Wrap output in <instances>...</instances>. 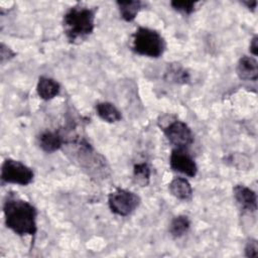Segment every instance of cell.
Instances as JSON below:
<instances>
[{"instance_id": "cell-1", "label": "cell", "mask_w": 258, "mask_h": 258, "mask_svg": "<svg viewBox=\"0 0 258 258\" xmlns=\"http://www.w3.org/2000/svg\"><path fill=\"white\" fill-rule=\"evenodd\" d=\"M5 226L18 236H34L37 232V210L15 194H8L3 204Z\"/></svg>"}, {"instance_id": "cell-2", "label": "cell", "mask_w": 258, "mask_h": 258, "mask_svg": "<svg viewBox=\"0 0 258 258\" xmlns=\"http://www.w3.org/2000/svg\"><path fill=\"white\" fill-rule=\"evenodd\" d=\"M96 8L82 4L72 6L62 17L63 32L71 43H79L89 37L95 29Z\"/></svg>"}, {"instance_id": "cell-3", "label": "cell", "mask_w": 258, "mask_h": 258, "mask_svg": "<svg viewBox=\"0 0 258 258\" xmlns=\"http://www.w3.org/2000/svg\"><path fill=\"white\" fill-rule=\"evenodd\" d=\"M131 47L139 55L157 58L163 54L166 43L158 31L149 27L140 26L132 34Z\"/></svg>"}, {"instance_id": "cell-4", "label": "cell", "mask_w": 258, "mask_h": 258, "mask_svg": "<svg viewBox=\"0 0 258 258\" xmlns=\"http://www.w3.org/2000/svg\"><path fill=\"white\" fill-rule=\"evenodd\" d=\"M159 127L162 129L168 142L174 148L186 149L194 142V133L186 123L177 118H168V116L161 117L158 121Z\"/></svg>"}, {"instance_id": "cell-5", "label": "cell", "mask_w": 258, "mask_h": 258, "mask_svg": "<svg viewBox=\"0 0 258 258\" xmlns=\"http://www.w3.org/2000/svg\"><path fill=\"white\" fill-rule=\"evenodd\" d=\"M140 198L135 192L117 187L108 196V206L111 212L117 216L127 217L140 205Z\"/></svg>"}, {"instance_id": "cell-6", "label": "cell", "mask_w": 258, "mask_h": 258, "mask_svg": "<svg viewBox=\"0 0 258 258\" xmlns=\"http://www.w3.org/2000/svg\"><path fill=\"white\" fill-rule=\"evenodd\" d=\"M33 170L19 160L6 158L1 165V180L6 183L28 185L33 181Z\"/></svg>"}, {"instance_id": "cell-7", "label": "cell", "mask_w": 258, "mask_h": 258, "mask_svg": "<svg viewBox=\"0 0 258 258\" xmlns=\"http://www.w3.org/2000/svg\"><path fill=\"white\" fill-rule=\"evenodd\" d=\"M169 165L172 170L189 177H195L198 173V165L185 149L173 148L169 156Z\"/></svg>"}, {"instance_id": "cell-8", "label": "cell", "mask_w": 258, "mask_h": 258, "mask_svg": "<svg viewBox=\"0 0 258 258\" xmlns=\"http://www.w3.org/2000/svg\"><path fill=\"white\" fill-rule=\"evenodd\" d=\"M233 195L237 206L242 213H254L257 210V195L250 187L244 184H236L233 187Z\"/></svg>"}, {"instance_id": "cell-9", "label": "cell", "mask_w": 258, "mask_h": 258, "mask_svg": "<svg viewBox=\"0 0 258 258\" xmlns=\"http://www.w3.org/2000/svg\"><path fill=\"white\" fill-rule=\"evenodd\" d=\"M236 73L239 79L243 81L256 82L258 79V62L255 57L243 55L236 68Z\"/></svg>"}, {"instance_id": "cell-10", "label": "cell", "mask_w": 258, "mask_h": 258, "mask_svg": "<svg viewBox=\"0 0 258 258\" xmlns=\"http://www.w3.org/2000/svg\"><path fill=\"white\" fill-rule=\"evenodd\" d=\"M39 147L46 153H52L60 149L63 146L64 140L59 132L56 131H44L38 137Z\"/></svg>"}, {"instance_id": "cell-11", "label": "cell", "mask_w": 258, "mask_h": 258, "mask_svg": "<svg viewBox=\"0 0 258 258\" xmlns=\"http://www.w3.org/2000/svg\"><path fill=\"white\" fill-rule=\"evenodd\" d=\"M36 92L40 99L49 101L55 98L60 92V85L55 80L41 76L38 78L36 85Z\"/></svg>"}, {"instance_id": "cell-12", "label": "cell", "mask_w": 258, "mask_h": 258, "mask_svg": "<svg viewBox=\"0 0 258 258\" xmlns=\"http://www.w3.org/2000/svg\"><path fill=\"white\" fill-rule=\"evenodd\" d=\"M168 189L174 198L180 201H188L192 197V187L189 181L181 176L174 177L169 182Z\"/></svg>"}, {"instance_id": "cell-13", "label": "cell", "mask_w": 258, "mask_h": 258, "mask_svg": "<svg viewBox=\"0 0 258 258\" xmlns=\"http://www.w3.org/2000/svg\"><path fill=\"white\" fill-rule=\"evenodd\" d=\"M95 109L97 115L105 122L116 123L122 119L121 112L110 102H99L96 104Z\"/></svg>"}, {"instance_id": "cell-14", "label": "cell", "mask_w": 258, "mask_h": 258, "mask_svg": "<svg viewBox=\"0 0 258 258\" xmlns=\"http://www.w3.org/2000/svg\"><path fill=\"white\" fill-rule=\"evenodd\" d=\"M164 80L169 83L183 85L189 82L190 76L188 72L179 63H170L165 71Z\"/></svg>"}, {"instance_id": "cell-15", "label": "cell", "mask_w": 258, "mask_h": 258, "mask_svg": "<svg viewBox=\"0 0 258 258\" xmlns=\"http://www.w3.org/2000/svg\"><path fill=\"white\" fill-rule=\"evenodd\" d=\"M116 4L118 6L120 16L122 17V19H124L127 22L133 21L143 6L141 1H133V0L117 1Z\"/></svg>"}, {"instance_id": "cell-16", "label": "cell", "mask_w": 258, "mask_h": 258, "mask_svg": "<svg viewBox=\"0 0 258 258\" xmlns=\"http://www.w3.org/2000/svg\"><path fill=\"white\" fill-rule=\"evenodd\" d=\"M190 228V220L187 216L178 215L174 217L168 227V232L173 238H180L185 235Z\"/></svg>"}, {"instance_id": "cell-17", "label": "cell", "mask_w": 258, "mask_h": 258, "mask_svg": "<svg viewBox=\"0 0 258 258\" xmlns=\"http://www.w3.org/2000/svg\"><path fill=\"white\" fill-rule=\"evenodd\" d=\"M151 169L146 162L136 163L133 167L134 181L140 186H147L150 182Z\"/></svg>"}, {"instance_id": "cell-18", "label": "cell", "mask_w": 258, "mask_h": 258, "mask_svg": "<svg viewBox=\"0 0 258 258\" xmlns=\"http://www.w3.org/2000/svg\"><path fill=\"white\" fill-rule=\"evenodd\" d=\"M227 160L229 163H231L233 166H235L239 170L248 169L249 167H251L250 158L243 153H233L227 157Z\"/></svg>"}, {"instance_id": "cell-19", "label": "cell", "mask_w": 258, "mask_h": 258, "mask_svg": "<svg viewBox=\"0 0 258 258\" xmlns=\"http://www.w3.org/2000/svg\"><path fill=\"white\" fill-rule=\"evenodd\" d=\"M196 4L197 2H194V1H171L170 2L171 7L175 11L185 15H189L195 11Z\"/></svg>"}, {"instance_id": "cell-20", "label": "cell", "mask_w": 258, "mask_h": 258, "mask_svg": "<svg viewBox=\"0 0 258 258\" xmlns=\"http://www.w3.org/2000/svg\"><path fill=\"white\" fill-rule=\"evenodd\" d=\"M245 256L248 258H256L258 256V243L256 239L250 238L245 245Z\"/></svg>"}, {"instance_id": "cell-21", "label": "cell", "mask_w": 258, "mask_h": 258, "mask_svg": "<svg viewBox=\"0 0 258 258\" xmlns=\"http://www.w3.org/2000/svg\"><path fill=\"white\" fill-rule=\"evenodd\" d=\"M15 52L12 51L8 46H6L4 43H1V48H0V58H1V62L4 63L5 61L11 59L12 57H14Z\"/></svg>"}, {"instance_id": "cell-22", "label": "cell", "mask_w": 258, "mask_h": 258, "mask_svg": "<svg viewBox=\"0 0 258 258\" xmlns=\"http://www.w3.org/2000/svg\"><path fill=\"white\" fill-rule=\"evenodd\" d=\"M249 50L253 54V56H256L258 54V36L254 35L253 38L250 41L249 44Z\"/></svg>"}, {"instance_id": "cell-23", "label": "cell", "mask_w": 258, "mask_h": 258, "mask_svg": "<svg viewBox=\"0 0 258 258\" xmlns=\"http://www.w3.org/2000/svg\"><path fill=\"white\" fill-rule=\"evenodd\" d=\"M242 4L245 5L249 10L254 11L256 6H257V1L256 0H246V1H242Z\"/></svg>"}]
</instances>
